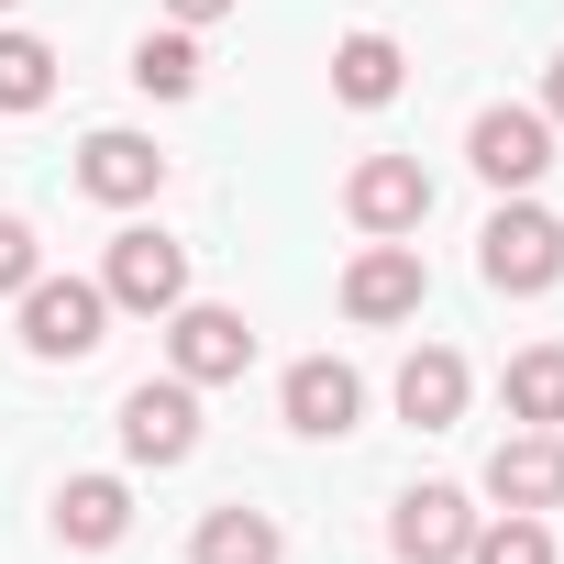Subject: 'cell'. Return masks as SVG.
<instances>
[{
    "mask_svg": "<svg viewBox=\"0 0 564 564\" xmlns=\"http://www.w3.org/2000/svg\"><path fill=\"white\" fill-rule=\"evenodd\" d=\"M56 100V45L45 34H0V111H45Z\"/></svg>",
    "mask_w": 564,
    "mask_h": 564,
    "instance_id": "18",
    "label": "cell"
},
{
    "mask_svg": "<svg viewBox=\"0 0 564 564\" xmlns=\"http://www.w3.org/2000/svg\"><path fill=\"white\" fill-rule=\"evenodd\" d=\"M399 421H421V432H454L465 421V355L454 344H421L399 366Z\"/></svg>",
    "mask_w": 564,
    "mask_h": 564,
    "instance_id": "13",
    "label": "cell"
},
{
    "mask_svg": "<svg viewBox=\"0 0 564 564\" xmlns=\"http://www.w3.org/2000/svg\"><path fill=\"white\" fill-rule=\"evenodd\" d=\"M432 300V265H421V243H399V232H377L355 265H344V311L355 322H410Z\"/></svg>",
    "mask_w": 564,
    "mask_h": 564,
    "instance_id": "6",
    "label": "cell"
},
{
    "mask_svg": "<svg viewBox=\"0 0 564 564\" xmlns=\"http://www.w3.org/2000/svg\"><path fill=\"white\" fill-rule=\"evenodd\" d=\"M487 498L498 509H564V432H509L498 454H487Z\"/></svg>",
    "mask_w": 564,
    "mask_h": 564,
    "instance_id": "9",
    "label": "cell"
},
{
    "mask_svg": "<svg viewBox=\"0 0 564 564\" xmlns=\"http://www.w3.org/2000/svg\"><path fill=\"white\" fill-rule=\"evenodd\" d=\"M333 89H344L355 111L399 100V45H388V34H344V45H333Z\"/></svg>",
    "mask_w": 564,
    "mask_h": 564,
    "instance_id": "16",
    "label": "cell"
},
{
    "mask_svg": "<svg viewBox=\"0 0 564 564\" xmlns=\"http://www.w3.org/2000/svg\"><path fill=\"white\" fill-rule=\"evenodd\" d=\"M100 322H111L100 276H34V289H23V355H45V366L100 355Z\"/></svg>",
    "mask_w": 564,
    "mask_h": 564,
    "instance_id": "3",
    "label": "cell"
},
{
    "mask_svg": "<svg viewBox=\"0 0 564 564\" xmlns=\"http://www.w3.org/2000/svg\"><path fill=\"white\" fill-rule=\"evenodd\" d=\"M166 366H177L188 388H232V377L254 366V333H243V311L177 300V311H166Z\"/></svg>",
    "mask_w": 564,
    "mask_h": 564,
    "instance_id": "4",
    "label": "cell"
},
{
    "mask_svg": "<svg viewBox=\"0 0 564 564\" xmlns=\"http://www.w3.org/2000/svg\"><path fill=\"white\" fill-rule=\"evenodd\" d=\"M78 188L111 199V210H133V199L166 188V155H155L144 133H89V144H78Z\"/></svg>",
    "mask_w": 564,
    "mask_h": 564,
    "instance_id": "12",
    "label": "cell"
},
{
    "mask_svg": "<svg viewBox=\"0 0 564 564\" xmlns=\"http://www.w3.org/2000/svg\"><path fill=\"white\" fill-rule=\"evenodd\" d=\"M0 12H12V0H0Z\"/></svg>",
    "mask_w": 564,
    "mask_h": 564,
    "instance_id": "24",
    "label": "cell"
},
{
    "mask_svg": "<svg viewBox=\"0 0 564 564\" xmlns=\"http://www.w3.org/2000/svg\"><path fill=\"white\" fill-rule=\"evenodd\" d=\"M542 122L564 133V56H553V78H542Z\"/></svg>",
    "mask_w": 564,
    "mask_h": 564,
    "instance_id": "23",
    "label": "cell"
},
{
    "mask_svg": "<svg viewBox=\"0 0 564 564\" xmlns=\"http://www.w3.org/2000/svg\"><path fill=\"white\" fill-rule=\"evenodd\" d=\"M276 399H289V432H322V443H333V432H355V410H366V377H355V366H333V355H300Z\"/></svg>",
    "mask_w": 564,
    "mask_h": 564,
    "instance_id": "11",
    "label": "cell"
},
{
    "mask_svg": "<svg viewBox=\"0 0 564 564\" xmlns=\"http://www.w3.org/2000/svg\"><path fill=\"white\" fill-rule=\"evenodd\" d=\"M34 276H45V243H34V221H12V210H0V300H23Z\"/></svg>",
    "mask_w": 564,
    "mask_h": 564,
    "instance_id": "21",
    "label": "cell"
},
{
    "mask_svg": "<svg viewBox=\"0 0 564 564\" xmlns=\"http://www.w3.org/2000/svg\"><path fill=\"white\" fill-rule=\"evenodd\" d=\"M56 531H67L78 553H111V542L133 531V498H122V476H67V487H56Z\"/></svg>",
    "mask_w": 564,
    "mask_h": 564,
    "instance_id": "14",
    "label": "cell"
},
{
    "mask_svg": "<svg viewBox=\"0 0 564 564\" xmlns=\"http://www.w3.org/2000/svg\"><path fill=\"white\" fill-rule=\"evenodd\" d=\"M465 155H476V177H487V188H531V177L553 166V122H542V111H509V100H498V111H476Z\"/></svg>",
    "mask_w": 564,
    "mask_h": 564,
    "instance_id": "7",
    "label": "cell"
},
{
    "mask_svg": "<svg viewBox=\"0 0 564 564\" xmlns=\"http://www.w3.org/2000/svg\"><path fill=\"white\" fill-rule=\"evenodd\" d=\"M476 265H487V289L531 300V289H553V276H564V221H553L542 199H509V210L476 232Z\"/></svg>",
    "mask_w": 564,
    "mask_h": 564,
    "instance_id": "1",
    "label": "cell"
},
{
    "mask_svg": "<svg viewBox=\"0 0 564 564\" xmlns=\"http://www.w3.org/2000/svg\"><path fill=\"white\" fill-rule=\"evenodd\" d=\"M465 564H553V531H542V509H509V520H476Z\"/></svg>",
    "mask_w": 564,
    "mask_h": 564,
    "instance_id": "20",
    "label": "cell"
},
{
    "mask_svg": "<svg viewBox=\"0 0 564 564\" xmlns=\"http://www.w3.org/2000/svg\"><path fill=\"white\" fill-rule=\"evenodd\" d=\"M188 564H276V520L232 498V509H210V520H199V542H188Z\"/></svg>",
    "mask_w": 564,
    "mask_h": 564,
    "instance_id": "15",
    "label": "cell"
},
{
    "mask_svg": "<svg viewBox=\"0 0 564 564\" xmlns=\"http://www.w3.org/2000/svg\"><path fill=\"white\" fill-rule=\"evenodd\" d=\"M388 542H399L410 564H465V542H476L465 487H410V498H399V520H388Z\"/></svg>",
    "mask_w": 564,
    "mask_h": 564,
    "instance_id": "10",
    "label": "cell"
},
{
    "mask_svg": "<svg viewBox=\"0 0 564 564\" xmlns=\"http://www.w3.org/2000/svg\"><path fill=\"white\" fill-rule=\"evenodd\" d=\"M133 89H144V100H188V89H199V45H188V34H144V45H133Z\"/></svg>",
    "mask_w": 564,
    "mask_h": 564,
    "instance_id": "19",
    "label": "cell"
},
{
    "mask_svg": "<svg viewBox=\"0 0 564 564\" xmlns=\"http://www.w3.org/2000/svg\"><path fill=\"white\" fill-rule=\"evenodd\" d=\"M166 12H177V34H199V23H221V12H232V0H166Z\"/></svg>",
    "mask_w": 564,
    "mask_h": 564,
    "instance_id": "22",
    "label": "cell"
},
{
    "mask_svg": "<svg viewBox=\"0 0 564 564\" xmlns=\"http://www.w3.org/2000/svg\"><path fill=\"white\" fill-rule=\"evenodd\" d=\"M344 210H355L366 232H421V221H432V177H421V155H366V166L344 177Z\"/></svg>",
    "mask_w": 564,
    "mask_h": 564,
    "instance_id": "8",
    "label": "cell"
},
{
    "mask_svg": "<svg viewBox=\"0 0 564 564\" xmlns=\"http://www.w3.org/2000/svg\"><path fill=\"white\" fill-rule=\"evenodd\" d=\"M509 421H531V432L564 421V344H531V355L509 366Z\"/></svg>",
    "mask_w": 564,
    "mask_h": 564,
    "instance_id": "17",
    "label": "cell"
},
{
    "mask_svg": "<svg viewBox=\"0 0 564 564\" xmlns=\"http://www.w3.org/2000/svg\"><path fill=\"white\" fill-rule=\"evenodd\" d=\"M122 454L133 465H188L199 454V388L188 377H144L122 399Z\"/></svg>",
    "mask_w": 564,
    "mask_h": 564,
    "instance_id": "5",
    "label": "cell"
},
{
    "mask_svg": "<svg viewBox=\"0 0 564 564\" xmlns=\"http://www.w3.org/2000/svg\"><path fill=\"white\" fill-rule=\"evenodd\" d=\"M100 300H111V311H144V322H166V311L188 300V243H166L155 221L111 232V265H100Z\"/></svg>",
    "mask_w": 564,
    "mask_h": 564,
    "instance_id": "2",
    "label": "cell"
}]
</instances>
